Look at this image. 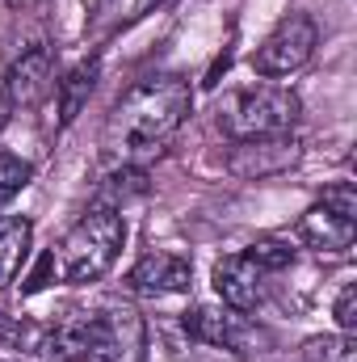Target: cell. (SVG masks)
Segmentation results:
<instances>
[{
	"mask_svg": "<svg viewBox=\"0 0 357 362\" xmlns=\"http://www.w3.org/2000/svg\"><path fill=\"white\" fill-rule=\"evenodd\" d=\"M189 282H193V262L177 249H152L126 274V291L143 295V299L181 295V291H189Z\"/></svg>",
	"mask_w": 357,
	"mask_h": 362,
	"instance_id": "obj_10",
	"label": "cell"
},
{
	"mask_svg": "<svg viewBox=\"0 0 357 362\" xmlns=\"http://www.w3.org/2000/svg\"><path fill=\"white\" fill-rule=\"evenodd\" d=\"M303 144L294 131L286 135H257V139H231L227 152V173L240 181H265V177H282L298 165Z\"/></svg>",
	"mask_w": 357,
	"mask_h": 362,
	"instance_id": "obj_8",
	"label": "cell"
},
{
	"mask_svg": "<svg viewBox=\"0 0 357 362\" xmlns=\"http://www.w3.org/2000/svg\"><path fill=\"white\" fill-rule=\"evenodd\" d=\"M193 114V89L177 72L143 76L139 85L122 93L105 118L101 148L118 165H143L164 156V148L177 139V131Z\"/></svg>",
	"mask_w": 357,
	"mask_h": 362,
	"instance_id": "obj_1",
	"label": "cell"
},
{
	"mask_svg": "<svg viewBox=\"0 0 357 362\" xmlns=\"http://www.w3.org/2000/svg\"><path fill=\"white\" fill-rule=\"evenodd\" d=\"M13 114H17V110H13V101H8V93L0 89V131L8 127V118H13Z\"/></svg>",
	"mask_w": 357,
	"mask_h": 362,
	"instance_id": "obj_21",
	"label": "cell"
},
{
	"mask_svg": "<svg viewBox=\"0 0 357 362\" xmlns=\"http://www.w3.org/2000/svg\"><path fill=\"white\" fill-rule=\"evenodd\" d=\"M303 114V101L290 85H248L223 97L219 105V131L227 139H257V135H286L294 131Z\"/></svg>",
	"mask_w": 357,
	"mask_h": 362,
	"instance_id": "obj_3",
	"label": "cell"
},
{
	"mask_svg": "<svg viewBox=\"0 0 357 362\" xmlns=\"http://www.w3.org/2000/svg\"><path fill=\"white\" fill-rule=\"evenodd\" d=\"M8 362H25V358H8Z\"/></svg>",
	"mask_w": 357,
	"mask_h": 362,
	"instance_id": "obj_23",
	"label": "cell"
},
{
	"mask_svg": "<svg viewBox=\"0 0 357 362\" xmlns=\"http://www.w3.org/2000/svg\"><path fill=\"white\" fill-rule=\"evenodd\" d=\"M38 337H42L38 320H21V316H4L0 312V346L21 350V354H38Z\"/></svg>",
	"mask_w": 357,
	"mask_h": 362,
	"instance_id": "obj_17",
	"label": "cell"
},
{
	"mask_svg": "<svg viewBox=\"0 0 357 362\" xmlns=\"http://www.w3.org/2000/svg\"><path fill=\"white\" fill-rule=\"evenodd\" d=\"M298 240H303L307 249H315V253L341 257V253H349V249H353L357 219H345V215L328 211L324 202H315V206H307V211H303V219H298Z\"/></svg>",
	"mask_w": 357,
	"mask_h": 362,
	"instance_id": "obj_11",
	"label": "cell"
},
{
	"mask_svg": "<svg viewBox=\"0 0 357 362\" xmlns=\"http://www.w3.org/2000/svg\"><path fill=\"white\" fill-rule=\"evenodd\" d=\"M320 202H324L328 211L345 215V219H357V189H353V181H332V185L320 194Z\"/></svg>",
	"mask_w": 357,
	"mask_h": 362,
	"instance_id": "obj_19",
	"label": "cell"
},
{
	"mask_svg": "<svg viewBox=\"0 0 357 362\" xmlns=\"http://www.w3.org/2000/svg\"><path fill=\"white\" fill-rule=\"evenodd\" d=\"M244 253H248L265 274H282L286 266H294V245L282 240V236H261V240H253Z\"/></svg>",
	"mask_w": 357,
	"mask_h": 362,
	"instance_id": "obj_16",
	"label": "cell"
},
{
	"mask_svg": "<svg viewBox=\"0 0 357 362\" xmlns=\"http://www.w3.org/2000/svg\"><path fill=\"white\" fill-rule=\"evenodd\" d=\"M97 76H101V59L92 55V59H80V64H76V68L55 85V93H59V131H63V127H72V122L85 114L92 89H97Z\"/></svg>",
	"mask_w": 357,
	"mask_h": 362,
	"instance_id": "obj_14",
	"label": "cell"
},
{
	"mask_svg": "<svg viewBox=\"0 0 357 362\" xmlns=\"http://www.w3.org/2000/svg\"><path fill=\"white\" fill-rule=\"evenodd\" d=\"M160 0H92L89 8V38L92 42H109L122 30L139 25Z\"/></svg>",
	"mask_w": 357,
	"mask_h": 362,
	"instance_id": "obj_12",
	"label": "cell"
},
{
	"mask_svg": "<svg viewBox=\"0 0 357 362\" xmlns=\"http://www.w3.org/2000/svg\"><path fill=\"white\" fill-rule=\"evenodd\" d=\"M122 245H126L122 211L89 206V215H80L72 223V232L63 236L59 253H51V257H55V270H59L63 282L89 286V282H101L105 274L114 270V262L122 257Z\"/></svg>",
	"mask_w": 357,
	"mask_h": 362,
	"instance_id": "obj_2",
	"label": "cell"
},
{
	"mask_svg": "<svg viewBox=\"0 0 357 362\" xmlns=\"http://www.w3.org/2000/svg\"><path fill=\"white\" fill-rule=\"evenodd\" d=\"M0 89L8 93L13 110H38L55 93V47L51 42H25L0 64Z\"/></svg>",
	"mask_w": 357,
	"mask_h": 362,
	"instance_id": "obj_7",
	"label": "cell"
},
{
	"mask_svg": "<svg viewBox=\"0 0 357 362\" xmlns=\"http://www.w3.org/2000/svg\"><path fill=\"white\" fill-rule=\"evenodd\" d=\"M332 316H337V329H341V333H357V282H345V286L337 291Z\"/></svg>",
	"mask_w": 357,
	"mask_h": 362,
	"instance_id": "obj_20",
	"label": "cell"
},
{
	"mask_svg": "<svg viewBox=\"0 0 357 362\" xmlns=\"http://www.w3.org/2000/svg\"><path fill=\"white\" fill-rule=\"evenodd\" d=\"M210 282H214V295L223 308L231 312H257L265 303V291H269V274L248 257V253H227L214 262L210 270Z\"/></svg>",
	"mask_w": 357,
	"mask_h": 362,
	"instance_id": "obj_9",
	"label": "cell"
},
{
	"mask_svg": "<svg viewBox=\"0 0 357 362\" xmlns=\"http://www.w3.org/2000/svg\"><path fill=\"white\" fill-rule=\"evenodd\" d=\"M303 362H357L353 333H324L303 346Z\"/></svg>",
	"mask_w": 357,
	"mask_h": 362,
	"instance_id": "obj_15",
	"label": "cell"
},
{
	"mask_svg": "<svg viewBox=\"0 0 357 362\" xmlns=\"http://www.w3.org/2000/svg\"><path fill=\"white\" fill-rule=\"evenodd\" d=\"M181 329L193 337V341H202V346H219V350H227V354H240V358H261L269 350V337L261 325H253L244 312H231V308H214V303H198V308H189L185 312V320H181Z\"/></svg>",
	"mask_w": 357,
	"mask_h": 362,
	"instance_id": "obj_5",
	"label": "cell"
},
{
	"mask_svg": "<svg viewBox=\"0 0 357 362\" xmlns=\"http://www.w3.org/2000/svg\"><path fill=\"white\" fill-rule=\"evenodd\" d=\"M147 354V320L135 303H101L89 312L85 350L76 362H143Z\"/></svg>",
	"mask_w": 357,
	"mask_h": 362,
	"instance_id": "obj_4",
	"label": "cell"
},
{
	"mask_svg": "<svg viewBox=\"0 0 357 362\" xmlns=\"http://www.w3.org/2000/svg\"><path fill=\"white\" fill-rule=\"evenodd\" d=\"M34 223L25 215H0V291L17 282V274L30 262Z\"/></svg>",
	"mask_w": 357,
	"mask_h": 362,
	"instance_id": "obj_13",
	"label": "cell"
},
{
	"mask_svg": "<svg viewBox=\"0 0 357 362\" xmlns=\"http://www.w3.org/2000/svg\"><path fill=\"white\" fill-rule=\"evenodd\" d=\"M34 181V165L13 156V152H0V202H13L25 185Z\"/></svg>",
	"mask_w": 357,
	"mask_h": 362,
	"instance_id": "obj_18",
	"label": "cell"
},
{
	"mask_svg": "<svg viewBox=\"0 0 357 362\" xmlns=\"http://www.w3.org/2000/svg\"><path fill=\"white\" fill-rule=\"evenodd\" d=\"M315 42H320V30L307 13H286L273 30L265 34V42L253 51V72L277 81V76H294L298 68L311 64L315 55Z\"/></svg>",
	"mask_w": 357,
	"mask_h": 362,
	"instance_id": "obj_6",
	"label": "cell"
},
{
	"mask_svg": "<svg viewBox=\"0 0 357 362\" xmlns=\"http://www.w3.org/2000/svg\"><path fill=\"white\" fill-rule=\"evenodd\" d=\"M8 8H30V4H38V0H4Z\"/></svg>",
	"mask_w": 357,
	"mask_h": 362,
	"instance_id": "obj_22",
	"label": "cell"
}]
</instances>
